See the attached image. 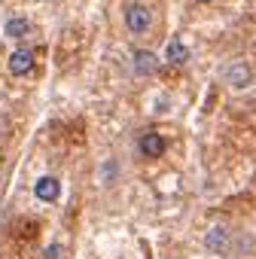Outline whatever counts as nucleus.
Instances as JSON below:
<instances>
[{"label": "nucleus", "mask_w": 256, "mask_h": 259, "mask_svg": "<svg viewBox=\"0 0 256 259\" xmlns=\"http://www.w3.org/2000/svg\"><path fill=\"white\" fill-rule=\"evenodd\" d=\"M43 259H64V247H61L58 241H55V244H49V247H46V256H43Z\"/></svg>", "instance_id": "11"}, {"label": "nucleus", "mask_w": 256, "mask_h": 259, "mask_svg": "<svg viewBox=\"0 0 256 259\" xmlns=\"http://www.w3.org/2000/svg\"><path fill=\"white\" fill-rule=\"evenodd\" d=\"M28 31H31V22H28V19H22V16H13V19H7V25H4V34H7V37H13V40L28 37Z\"/></svg>", "instance_id": "9"}, {"label": "nucleus", "mask_w": 256, "mask_h": 259, "mask_svg": "<svg viewBox=\"0 0 256 259\" xmlns=\"http://www.w3.org/2000/svg\"><path fill=\"white\" fill-rule=\"evenodd\" d=\"M34 195H37L40 201H46V204L58 201V195H61V180H58L55 174H43V177H37V180H34Z\"/></svg>", "instance_id": "4"}, {"label": "nucleus", "mask_w": 256, "mask_h": 259, "mask_svg": "<svg viewBox=\"0 0 256 259\" xmlns=\"http://www.w3.org/2000/svg\"><path fill=\"white\" fill-rule=\"evenodd\" d=\"M201 244H204L207 253H217V256L232 253V250H235V232H232L229 226H210V229L204 232Z\"/></svg>", "instance_id": "2"}, {"label": "nucleus", "mask_w": 256, "mask_h": 259, "mask_svg": "<svg viewBox=\"0 0 256 259\" xmlns=\"http://www.w3.org/2000/svg\"><path fill=\"white\" fill-rule=\"evenodd\" d=\"M101 180H104L107 186H110V183L116 180V162H113V159H107V162L101 165Z\"/></svg>", "instance_id": "10"}, {"label": "nucleus", "mask_w": 256, "mask_h": 259, "mask_svg": "<svg viewBox=\"0 0 256 259\" xmlns=\"http://www.w3.org/2000/svg\"><path fill=\"white\" fill-rule=\"evenodd\" d=\"M198 4H214V0H198Z\"/></svg>", "instance_id": "12"}, {"label": "nucleus", "mask_w": 256, "mask_h": 259, "mask_svg": "<svg viewBox=\"0 0 256 259\" xmlns=\"http://www.w3.org/2000/svg\"><path fill=\"white\" fill-rule=\"evenodd\" d=\"M165 150H168V141L159 132H144L138 138V153L144 159H159V156H165Z\"/></svg>", "instance_id": "3"}, {"label": "nucleus", "mask_w": 256, "mask_h": 259, "mask_svg": "<svg viewBox=\"0 0 256 259\" xmlns=\"http://www.w3.org/2000/svg\"><path fill=\"white\" fill-rule=\"evenodd\" d=\"M7 67H10V73L13 76H28L31 70H34V52L31 49H16L13 55H10V61H7Z\"/></svg>", "instance_id": "7"}, {"label": "nucleus", "mask_w": 256, "mask_h": 259, "mask_svg": "<svg viewBox=\"0 0 256 259\" xmlns=\"http://www.w3.org/2000/svg\"><path fill=\"white\" fill-rule=\"evenodd\" d=\"M132 67H135L138 76H150V73L159 70V55L150 52V49H135L132 52Z\"/></svg>", "instance_id": "6"}, {"label": "nucleus", "mask_w": 256, "mask_h": 259, "mask_svg": "<svg viewBox=\"0 0 256 259\" xmlns=\"http://www.w3.org/2000/svg\"><path fill=\"white\" fill-rule=\"evenodd\" d=\"M125 28L132 31L135 37H144L150 28H153V10L147 4H141V0H135V4L125 7Z\"/></svg>", "instance_id": "1"}, {"label": "nucleus", "mask_w": 256, "mask_h": 259, "mask_svg": "<svg viewBox=\"0 0 256 259\" xmlns=\"http://www.w3.org/2000/svg\"><path fill=\"white\" fill-rule=\"evenodd\" d=\"M226 82L232 85V89H247L250 82H253V67L247 64V61H232L229 67H226Z\"/></svg>", "instance_id": "5"}, {"label": "nucleus", "mask_w": 256, "mask_h": 259, "mask_svg": "<svg viewBox=\"0 0 256 259\" xmlns=\"http://www.w3.org/2000/svg\"><path fill=\"white\" fill-rule=\"evenodd\" d=\"M165 61H168V64H177V67L186 64V61H189V49H186V43H183V40H171L168 49H165Z\"/></svg>", "instance_id": "8"}]
</instances>
